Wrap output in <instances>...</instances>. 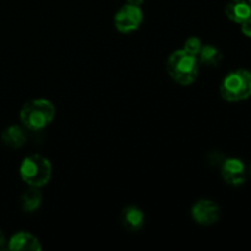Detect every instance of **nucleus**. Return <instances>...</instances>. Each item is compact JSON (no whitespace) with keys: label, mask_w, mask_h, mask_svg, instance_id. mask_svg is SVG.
Masks as SVG:
<instances>
[{"label":"nucleus","mask_w":251,"mask_h":251,"mask_svg":"<svg viewBox=\"0 0 251 251\" xmlns=\"http://www.w3.org/2000/svg\"><path fill=\"white\" fill-rule=\"evenodd\" d=\"M55 118V107L46 98L31 100L22 105L20 120L29 131H41L46 129Z\"/></svg>","instance_id":"obj_1"},{"label":"nucleus","mask_w":251,"mask_h":251,"mask_svg":"<svg viewBox=\"0 0 251 251\" xmlns=\"http://www.w3.org/2000/svg\"><path fill=\"white\" fill-rule=\"evenodd\" d=\"M198 56L186 53L184 49L173 51L167 59L166 69L169 77L180 86H190L199 75Z\"/></svg>","instance_id":"obj_2"},{"label":"nucleus","mask_w":251,"mask_h":251,"mask_svg":"<svg viewBox=\"0 0 251 251\" xmlns=\"http://www.w3.org/2000/svg\"><path fill=\"white\" fill-rule=\"evenodd\" d=\"M20 176L32 188H42L47 185L51 178V164L48 158L41 154H31L21 162Z\"/></svg>","instance_id":"obj_3"},{"label":"nucleus","mask_w":251,"mask_h":251,"mask_svg":"<svg viewBox=\"0 0 251 251\" xmlns=\"http://www.w3.org/2000/svg\"><path fill=\"white\" fill-rule=\"evenodd\" d=\"M221 96L227 102H240L251 96V73L238 69L227 74L220 87Z\"/></svg>","instance_id":"obj_4"},{"label":"nucleus","mask_w":251,"mask_h":251,"mask_svg":"<svg viewBox=\"0 0 251 251\" xmlns=\"http://www.w3.org/2000/svg\"><path fill=\"white\" fill-rule=\"evenodd\" d=\"M144 21V12L141 7L125 4L114 15V27L118 32L129 34L139 29Z\"/></svg>","instance_id":"obj_5"},{"label":"nucleus","mask_w":251,"mask_h":251,"mask_svg":"<svg viewBox=\"0 0 251 251\" xmlns=\"http://www.w3.org/2000/svg\"><path fill=\"white\" fill-rule=\"evenodd\" d=\"M220 216V206L210 199H200L191 207V217L200 226L215 225Z\"/></svg>","instance_id":"obj_6"},{"label":"nucleus","mask_w":251,"mask_h":251,"mask_svg":"<svg viewBox=\"0 0 251 251\" xmlns=\"http://www.w3.org/2000/svg\"><path fill=\"white\" fill-rule=\"evenodd\" d=\"M222 178L228 185L239 186L247 179L245 164L239 158H227L221 164Z\"/></svg>","instance_id":"obj_7"},{"label":"nucleus","mask_w":251,"mask_h":251,"mask_svg":"<svg viewBox=\"0 0 251 251\" xmlns=\"http://www.w3.org/2000/svg\"><path fill=\"white\" fill-rule=\"evenodd\" d=\"M7 249L14 251H41L42 245L36 235L28 232H19L10 238Z\"/></svg>","instance_id":"obj_8"},{"label":"nucleus","mask_w":251,"mask_h":251,"mask_svg":"<svg viewBox=\"0 0 251 251\" xmlns=\"http://www.w3.org/2000/svg\"><path fill=\"white\" fill-rule=\"evenodd\" d=\"M120 222H122L123 227L129 232H139L145 225V215L141 208H139L137 206H126L125 208H123L122 213H120Z\"/></svg>","instance_id":"obj_9"},{"label":"nucleus","mask_w":251,"mask_h":251,"mask_svg":"<svg viewBox=\"0 0 251 251\" xmlns=\"http://www.w3.org/2000/svg\"><path fill=\"white\" fill-rule=\"evenodd\" d=\"M226 16L235 24H242L251 17V7L245 0H230L226 5Z\"/></svg>","instance_id":"obj_10"},{"label":"nucleus","mask_w":251,"mask_h":251,"mask_svg":"<svg viewBox=\"0 0 251 251\" xmlns=\"http://www.w3.org/2000/svg\"><path fill=\"white\" fill-rule=\"evenodd\" d=\"M1 140L4 145L11 149H20L24 146L27 141V136L25 130L19 125H10L2 131Z\"/></svg>","instance_id":"obj_11"},{"label":"nucleus","mask_w":251,"mask_h":251,"mask_svg":"<svg viewBox=\"0 0 251 251\" xmlns=\"http://www.w3.org/2000/svg\"><path fill=\"white\" fill-rule=\"evenodd\" d=\"M223 59V54L220 49L213 44H202L198 54L199 63L205 64L206 66L220 65Z\"/></svg>","instance_id":"obj_12"},{"label":"nucleus","mask_w":251,"mask_h":251,"mask_svg":"<svg viewBox=\"0 0 251 251\" xmlns=\"http://www.w3.org/2000/svg\"><path fill=\"white\" fill-rule=\"evenodd\" d=\"M20 202H21L22 210L26 213H32L36 210H38L42 202V194L39 191V188L29 186L28 190L25 191L21 195Z\"/></svg>","instance_id":"obj_13"},{"label":"nucleus","mask_w":251,"mask_h":251,"mask_svg":"<svg viewBox=\"0 0 251 251\" xmlns=\"http://www.w3.org/2000/svg\"><path fill=\"white\" fill-rule=\"evenodd\" d=\"M201 47H202V43H201L200 39L198 38V37L193 36V37H189L188 39L185 41V43H184V50L186 51V53L191 54V55H195L198 56L199 51H200Z\"/></svg>","instance_id":"obj_14"},{"label":"nucleus","mask_w":251,"mask_h":251,"mask_svg":"<svg viewBox=\"0 0 251 251\" xmlns=\"http://www.w3.org/2000/svg\"><path fill=\"white\" fill-rule=\"evenodd\" d=\"M225 156H223L221 152H217V151H213L211 152L210 154H208L207 157V161L208 163L211 164V166H221V164L223 163V161H225Z\"/></svg>","instance_id":"obj_15"},{"label":"nucleus","mask_w":251,"mask_h":251,"mask_svg":"<svg viewBox=\"0 0 251 251\" xmlns=\"http://www.w3.org/2000/svg\"><path fill=\"white\" fill-rule=\"evenodd\" d=\"M242 32L244 36L251 38V17L250 19L245 20L244 22H242Z\"/></svg>","instance_id":"obj_16"},{"label":"nucleus","mask_w":251,"mask_h":251,"mask_svg":"<svg viewBox=\"0 0 251 251\" xmlns=\"http://www.w3.org/2000/svg\"><path fill=\"white\" fill-rule=\"evenodd\" d=\"M145 0H126V4H130V5H134V6H140L141 7V5L144 4Z\"/></svg>","instance_id":"obj_17"},{"label":"nucleus","mask_w":251,"mask_h":251,"mask_svg":"<svg viewBox=\"0 0 251 251\" xmlns=\"http://www.w3.org/2000/svg\"><path fill=\"white\" fill-rule=\"evenodd\" d=\"M5 244H6V239H5V235L4 233L0 230V250L4 249L5 248Z\"/></svg>","instance_id":"obj_18"},{"label":"nucleus","mask_w":251,"mask_h":251,"mask_svg":"<svg viewBox=\"0 0 251 251\" xmlns=\"http://www.w3.org/2000/svg\"><path fill=\"white\" fill-rule=\"evenodd\" d=\"M248 2H249V5H250V7H251V0H248Z\"/></svg>","instance_id":"obj_19"},{"label":"nucleus","mask_w":251,"mask_h":251,"mask_svg":"<svg viewBox=\"0 0 251 251\" xmlns=\"http://www.w3.org/2000/svg\"><path fill=\"white\" fill-rule=\"evenodd\" d=\"M250 171H251V168H250Z\"/></svg>","instance_id":"obj_20"}]
</instances>
